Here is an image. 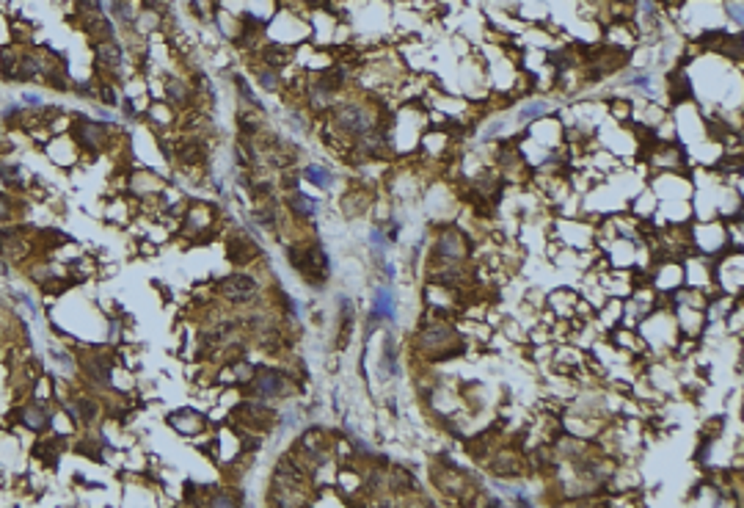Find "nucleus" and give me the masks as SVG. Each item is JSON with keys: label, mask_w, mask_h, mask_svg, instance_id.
Here are the masks:
<instances>
[{"label": "nucleus", "mask_w": 744, "mask_h": 508, "mask_svg": "<svg viewBox=\"0 0 744 508\" xmlns=\"http://www.w3.org/2000/svg\"><path fill=\"white\" fill-rule=\"evenodd\" d=\"M20 423L25 425V428H31V431H47L50 428V415H47V409L41 406V403H31V406H25L20 412Z\"/></svg>", "instance_id": "obj_9"}, {"label": "nucleus", "mask_w": 744, "mask_h": 508, "mask_svg": "<svg viewBox=\"0 0 744 508\" xmlns=\"http://www.w3.org/2000/svg\"><path fill=\"white\" fill-rule=\"evenodd\" d=\"M227 254L234 265H248L254 257H259V249H257V243H254L251 238H246V235H234V238H229Z\"/></svg>", "instance_id": "obj_7"}, {"label": "nucleus", "mask_w": 744, "mask_h": 508, "mask_svg": "<svg viewBox=\"0 0 744 508\" xmlns=\"http://www.w3.org/2000/svg\"><path fill=\"white\" fill-rule=\"evenodd\" d=\"M549 111H552V103H549V100H537V97H532V100H527V103L521 106V111H518V122H521V125H532V122H537V119H546Z\"/></svg>", "instance_id": "obj_10"}, {"label": "nucleus", "mask_w": 744, "mask_h": 508, "mask_svg": "<svg viewBox=\"0 0 744 508\" xmlns=\"http://www.w3.org/2000/svg\"><path fill=\"white\" fill-rule=\"evenodd\" d=\"M304 180H309L311 186H317V188H323V190L334 188V174H331L326 166H317V163H309V166L304 169Z\"/></svg>", "instance_id": "obj_13"}, {"label": "nucleus", "mask_w": 744, "mask_h": 508, "mask_svg": "<svg viewBox=\"0 0 744 508\" xmlns=\"http://www.w3.org/2000/svg\"><path fill=\"white\" fill-rule=\"evenodd\" d=\"M397 298H394V290L389 285H381V288H375V293H372V313L370 318L378 323V320H386V323H394L397 320Z\"/></svg>", "instance_id": "obj_5"}, {"label": "nucleus", "mask_w": 744, "mask_h": 508, "mask_svg": "<svg viewBox=\"0 0 744 508\" xmlns=\"http://www.w3.org/2000/svg\"><path fill=\"white\" fill-rule=\"evenodd\" d=\"M246 392L254 401H279L289 392V376L273 367H257L251 381L246 384Z\"/></svg>", "instance_id": "obj_1"}, {"label": "nucleus", "mask_w": 744, "mask_h": 508, "mask_svg": "<svg viewBox=\"0 0 744 508\" xmlns=\"http://www.w3.org/2000/svg\"><path fill=\"white\" fill-rule=\"evenodd\" d=\"M725 14H730L733 25H742V0H725Z\"/></svg>", "instance_id": "obj_16"}, {"label": "nucleus", "mask_w": 744, "mask_h": 508, "mask_svg": "<svg viewBox=\"0 0 744 508\" xmlns=\"http://www.w3.org/2000/svg\"><path fill=\"white\" fill-rule=\"evenodd\" d=\"M11 215V202H9V196H0V221H6Z\"/></svg>", "instance_id": "obj_20"}, {"label": "nucleus", "mask_w": 744, "mask_h": 508, "mask_svg": "<svg viewBox=\"0 0 744 508\" xmlns=\"http://www.w3.org/2000/svg\"><path fill=\"white\" fill-rule=\"evenodd\" d=\"M168 425L177 428L180 434L193 437V434H199V431L205 428V415H199L196 409H180V412H174V415L168 417Z\"/></svg>", "instance_id": "obj_8"}, {"label": "nucleus", "mask_w": 744, "mask_h": 508, "mask_svg": "<svg viewBox=\"0 0 744 508\" xmlns=\"http://www.w3.org/2000/svg\"><path fill=\"white\" fill-rule=\"evenodd\" d=\"M298 183H301V177H298L295 171H284V177H281V186L287 188V193H289V190H298Z\"/></svg>", "instance_id": "obj_19"}, {"label": "nucleus", "mask_w": 744, "mask_h": 508, "mask_svg": "<svg viewBox=\"0 0 744 508\" xmlns=\"http://www.w3.org/2000/svg\"><path fill=\"white\" fill-rule=\"evenodd\" d=\"M257 83L262 86L265 91H279L281 88V75H279V69L262 64V66H257Z\"/></svg>", "instance_id": "obj_14"}, {"label": "nucleus", "mask_w": 744, "mask_h": 508, "mask_svg": "<svg viewBox=\"0 0 744 508\" xmlns=\"http://www.w3.org/2000/svg\"><path fill=\"white\" fill-rule=\"evenodd\" d=\"M631 86H637L640 91H651V75L648 72H634L631 75V81H629Z\"/></svg>", "instance_id": "obj_17"}, {"label": "nucleus", "mask_w": 744, "mask_h": 508, "mask_svg": "<svg viewBox=\"0 0 744 508\" xmlns=\"http://www.w3.org/2000/svg\"><path fill=\"white\" fill-rule=\"evenodd\" d=\"M218 296H224L229 298V301H248V298H254V293H257V282L251 279L248 274H229L224 276L221 282H218Z\"/></svg>", "instance_id": "obj_3"}, {"label": "nucleus", "mask_w": 744, "mask_h": 508, "mask_svg": "<svg viewBox=\"0 0 744 508\" xmlns=\"http://www.w3.org/2000/svg\"><path fill=\"white\" fill-rule=\"evenodd\" d=\"M193 88L187 83H182V81H165V100L171 103V106H177V108H187L190 106V100H193Z\"/></svg>", "instance_id": "obj_11"}, {"label": "nucleus", "mask_w": 744, "mask_h": 508, "mask_svg": "<svg viewBox=\"0 0 744 508\" xmlns=\"http://www.w3.org/2000/svg\"><path fill=\"white\" fill-rule=\"evenodd\" d=\"M609 108H612V113H615L618 119H629V116H631V106H629L626 100H612Z\"/></svg>", "instance_id": "obj_18"}, {"label": "nucleus", "mask_w": 744, "mask_h": 508, "mask_svg": "<svg viewBox=\"0 0 744 508\" xmlns=\"http://www.w3.org/2000/svg\"><path fill=\"white\" fill-rule=\"evenodd\" d=\"M284 205H287V210L292 213L295 221H311L314 213H317V199L301 193V190H289L284 196Z\"/></svg>", "instance_id": "obj_6"}, {"label": "nucleus", "mask_w": 744, "mask_h": 508, "mask_svg": "<svg viewBox=\"0 0 744 508\" xmlns=\"http://www.w3.org/2000/svg\"><path fill=\"white\" fill-rule=\"evenodd\" d=\"M472 249L475 246L469 243V238L460 233L458 227H444L441 235H438V240H435V257H441V263H450L447 268L463 265L469 260Z\"/></svg>", "instance_id": "obj_2"}, {"label": "nucleus", "mask_w": 744, "mask_h": 508, "mask_svg": "<svg viewBox=\"0 0 744 508\" xmlns=\"http://www.w3.org/2000/svg\"><path fill=\"white\" fill-rule=\"evenodd\" d=\"M381 365H383V373H386V376H397V351H394V340L392 337H386V345H383V360H381Z\"/></svg>", "instance_id": "obj_15"}, {"label": "nucleus", "mask_w": 744, "mask_h": 508, "mask_svg": "<svg viewBox=\"0 0 744 508\" xmlns=\"http://www.w3.org/2000/svg\"><path fill=\"white\" fill-rule=\"evenodd\" d=\"M81 370L86 373V379L97 387H110V357L103 351H91V354H81Z\"/></svg>", "instance_id": "obj_4"}, {"label": "nucleus", "mask_w": 744, "mask_h": 508, "mask_svg": "<svg viewBox=\"0 0 744 508\" xmlns=\"http://www.w3.org/2000/svg\"><path fill=\"white\" fill-rule=\"evenodd\" d=\"M370 205H372V199L367 190H351V193H345V199H342L345 215H361Z\"/></svg>", "instance_id": "obj_12"}, {"label": "nucleus", "mask_w": 744, "mask_h": 508, "mask_svg": "<svg viewBox=\"0 0 744 508\" xmlns=\"http://www.w3.org/2000/svg\"><path fill=\"white\" fill-rule=\"evenodd\" d=\"M22 103H28V106H41V97L39 94H22Z\"/></svg>", "instance_id": "obj_21"}]
</instances>
